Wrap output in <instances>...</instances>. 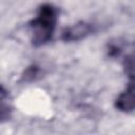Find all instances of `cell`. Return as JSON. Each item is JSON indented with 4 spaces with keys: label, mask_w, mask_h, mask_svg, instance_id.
Masks as SVG:
<instances>
[{
    "label": "cell",
    "mask_w": 135,
    "mask_h": 135,
    "mask_svg": "<svg viewBox=\"0 0 135 135\" xmlns=\"http://www.w3.org/2000/svg\"><path fill=\"white\" fill-rule=\"evenodd\" d=\"M97 31L98 25L96 23L89 21H79L62 30L61 40L64 42H77L95 34Z\"/></svg>",
    "instance_id": "7a4b0ae2"
},
{
    "label": "cell",
    "mask_w": 135,
    "mask_h": 135,
    "mask_svg": "<svg viewBox=\"0 0 135 135\" xmlns=\"http://www.w3.org/2000/svg\"><path fill=\"white\" fill-rule=\"evenodd\" d=\"M58 18V9L53 4L44 3L39 6L37 16L30 21L31 41L34 46H42L53 38Z\"/></svg>",
    "instance_id": "6da1fadb"
},
{
    "label": "cell",
    "mask_w": 135,
    "mask_h": 135,
    "mask_svg": "<svg viewBox=\"0 0 135 135\" xmlns=\"http://www.w3.org/2000/svg\"><path fill=\"white\" fill-rule=\"evenodd\" d=\"M135 101H134V84L133 80L130 81L128 86L118 95V97L115 100V107L117 110L124 112V113H131L134 110Z\"/></svg>",
    "instance_id": "3957f363"
},
{
    "label": "cell",
    "mask_w": 135,
    "mask_h": 135,
    "mask_svg": "<svg viewBox=\"0 0 135 135\" xmlns=\"http://www.w3.org/2000/svg\"><path fill=\"white\" fill-rule=\"evenodd\" d=\"M13 115V108L7 104L5 101L0 102V123L5 122L12 118Z\"/></svg>",
    "instance_id": "52a82bcc"
},
{
    "label": "cell",
    "mask_w": 135,
    "mask_h": 135,
    "mask_svg": "<svg viewBox=\"0 0 135 135\" xmlns=\"http://www.w3.org/2000/svg\"><path fill=\"white\" fill-rule=\"evenodd\" d=\"M7 98H8V91L2 84H0V102L6 101Z\"/></svg>",
    "instance_id": "ba28073f"
},
{
    "label": "cell",
    "mask_w": 135,
    "mask_h": 135,
    "mask_svg": "<svg viewBox=\"0 0 135 135\" xmlns=\"http://www.w3.org/2000/svg\"><path fill=\"white\" fill-rule=\"evenodd\" d=\"M122 66H123V71L126 73V75L133 80V76H134V60H133V55L130 54L128 56L124 57L123 62H122Z\"/></svg>",
    "instance_id": "8992f818"
},
{
    "label": "cell",
    "mask_w": 135,
    "mask_h": 135,
    "mask_svg": "<svg viewBox=\"0 0 135 135\" xmlns=\"http://www.w3.org/2000/svg\"><path fill=\"white\" fill-rule=\"evenodd\" d=\"M43 75H44V70L40 65L34 63V64H31L27 68H25V70L21 74L20 80L22 82L30 83V82H34V81L39 80L40 78L43 77Z\"/></svg>",
    "instance_id": "277c9868"
},
{
    "label": "cell",
    "mask_w": 135,
    "mask_h": 135,
    "mask_svg": "<svg viewBox=\"0 0 135 135\" xmlns=\"http://www.w3.org/2000/svg\"><path fill=\"white\" fill-rule=\"evenodd\" d=\"M124 49V43L120 39L111 40L107 44V54L111 58H117L119 57Z\"/></svg>",
    "instance_id": "5b68a950"
}]
</instances>
